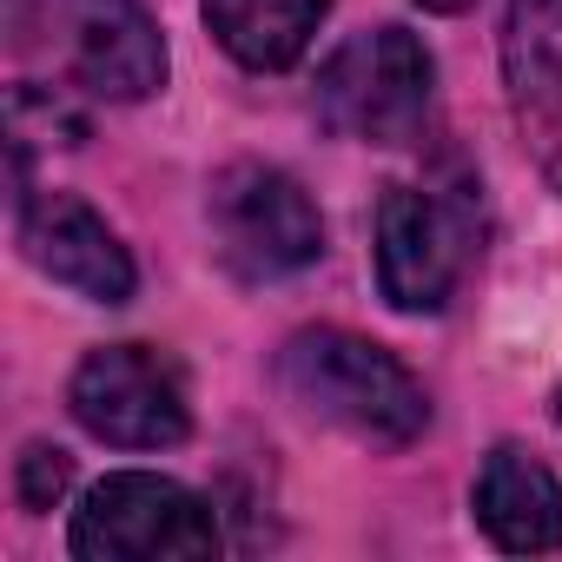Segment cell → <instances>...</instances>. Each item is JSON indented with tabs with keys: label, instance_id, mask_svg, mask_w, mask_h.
<instances>
[{
	"label": "cell",
	"instance_id": "7a4b0ae2",
	"mask_svg": "<svg viewBox=\"0 0 562 562\" xmlns=\"http://www.w3.org/2000/svg\"><path fill=\"white\" fill-rule=\"evenodd\" d=\"M430 54L404 27L351 34L318 74V113L331 133L364 146H411L430 120Z\"/></svg>",
	"mask_w": 562,
	"mask_h": 562
},
{
	"label": "cell",
	"instance_id": "277c9868",
	"mask_svg": "<svg viewBox=\"0 0 562 562\" xmlns=\"http://www.w3.org/2000/svg\"><path fill=\"white\" fill-rule=\"evenodd\" d=\"M74 555L80 562H199L218 555V522L205 496L172 476L120 470L87 490L74 509Z\"/></svg>",
	"mask_w": 562,
	"mask_h": 562
},
{
	"label": "cell",
	"instance_id": "7c38bea8",
	"mask_svg": "<svg viewBox=\"0 0 562 562\" xmlns=\"http://www.w3.org/2000/svg\"><path fill=\"white\" fill-rule=\"evenodd\" d=\"M74 483V457L54 450V443H27L21 450V503L27 509H54Z\"/></svg>",
	"mask_w": 562,
	"mask_h": 562
},
{
	"label": "cell",
	"instance_id": "5b68a950",
	"mask_svg": "<svg viewBox=\"0 0 562 562\" xmlns=\"http://www.w3.org/2000/svg\"><path fill=\"white\" fill-rule=\"evenodd\" d=\"M67 404L80 417L87 437L120 443V450H172L192 430V404H186V378L166 351L153 345H106L87 351Z\"/></svg>",
	"mask_w": 562,
	"mask_h": 562
},
{
	"label": "cell",
	"instance_id": "3957f363",
	"mask_svg": "<svg viewBox=\"0 0 562 562\" xmlns=\"http://www.w3.org/2000/svg\"><path fill=\"white\" fill-rule=\"evenodd\" d=\"M205 218H212V245H218L225 271L245 278V285L292 278L325 251V218L305 199V186L278 166H258V159L225 166L212 179Z\"/></svg>",
	"mask_w": 562,
	"mask_h": 562
},
{
	"label": "cell",
	"instance_id": "9a60e30c",
	"mask_svg": "<svg viewBox=\"0 0 562 562\" xmlns=\"http://www.w3.org/2000/svg\"><path fill=\"white\" fill-rule=\"evenodd\" d=\"M555 424H562V391H555Z\"/></svg>",
	"mask_w": 562,
	"mask_h": 562
},
{
	"label": "cell",
	"instance_id": "6da1fadb",
	"mask_svg": "<svg viewBox=\"0 0 562 562\" xmlns=\"http://www.w3.org/2000/svg\"><path fill=\"white\" fill-rule=\"evenodd\" d=\"M278 384L299 411H312L318 424H338L358 443L378 450H404L424 437L430 424V397L424 384L371 338L358 331H299L285 351H278Z\"/></svg>",
	"mask_w": 562,
	"mask_h": 562
},
{
	"label": "cell",
	"instance_id": "9c48e42d",
	"mask_svg": "<svg viewBox=\"0 0 562 562\" xmlns=\"http://www.w3.org/2000/svg\"><path fill=\"white\" fill-rule=\"evenodd\" d=\"M21 245L54 285L80 292L87 305H126L139 285V271H133L126 245L113 238V225L74 192L21 199Z\"/></svg>",
	"mask_w": 562,
	"mask_h": 562
},
{
	"label": "cell",
	"instance_id": "30bf717a",
	"mask_svg": "<svg viewBox=\"0 0 562 562\" xmlns=\"http://www.w3.org/2000/svg\"><path fill=\"white\" fill-rule=\"evenodd\" d=\"M476 522L509 555H549L562 549V483L516 443L483 457L476 476Z\"/></svg>",
	"mask_w": 562,
	"mask_h": 562
},
{
	"label": "cell",
	"instance_id": "5bb4252c",
	"mask_svg": "<svg viewBox=\"0 0 562 562\" xmlns=\"http://www.w3.org/2000/svg\"><path fill=\"white\" fill-rule=\"evenodd\" d=\"M417 8H430V14H463L470 0H417Z\"/></svg>",
	"mask_w": 562,
	"mask_h": 562
},
{
	"label": "cell",
	"instance_id": "8992f818",
	"mask_svg": "<svg viewBox=\"0 0 562 562\" xmlns=\"http://www.w3.org/2000/svg\"><path fill=\"white\" fill-rule=\"evenodd\" d=\"M470 258L463 212L437 192L391 186L378 205V285L397 312H443Z\"/></svg>",
	"mask_w": 562,
	"mask_h": 562
},
{
	"label": "cell",
	"instance_id": "ba28073f",
	"mask_svg": "<svg viewBox=\"0 0 562 562\" xmlns=\"http://www.w3.org/2000/svg\"><path fill=\"white\" fill-rule=\"evenodd\" d=\"M509 120L536 172L562 192V0H509L503 21Z\"/></svg>",
	"mask_w": 562,
	"mask_h": 562
},
{
	"label": "cell",
	"instance_id": "52a82bcc",
	"mask_svg": "<svg viewBox=\"0 0 562 562\" xmlns=\"http://www.w3.org/2000/svg\"><path fill=\"white\" fill-rule=\"evenodd\" d=\"M67 67L100 100H146L166 87V41L146 0H54Z\"/></svg>",
	"mask_w": 562,
	"mask_h": 562
},
{
	"label": "cell",
	"instance_id": "8fae6325",
	"mask_svg": "<svg viewBox=\"0 0 562 562\" xmlns=\"http://www.w3.org/2000/svg\"><path fill=\"white\" fill-rule=\"evenodd\" d=\"M325 8H331V0H205V21H212L218 47L238 67H251V74H285L312 47Z\"/></svg>",
	"mask_w": 562,
	"mask_h": 562
},
{
	"label": "cell",
	"instance_id": "4fadbf2b",
	"mask_svg": "<svg viewBox=\"0 0 562 562\" xmlns=\"http://www.w3.org/2000/svg\"><path fill=\"white\" fill-rule=\"evenodd\" d=\"M34 120L47 126V139H54V133H60L67 146L87 139V113H74V106H67L60 93H47V87H21V93H14V126H34Z\"/></svg>",
	"mask_w": 562,
	"mask_h": 562
}]
</instances>
